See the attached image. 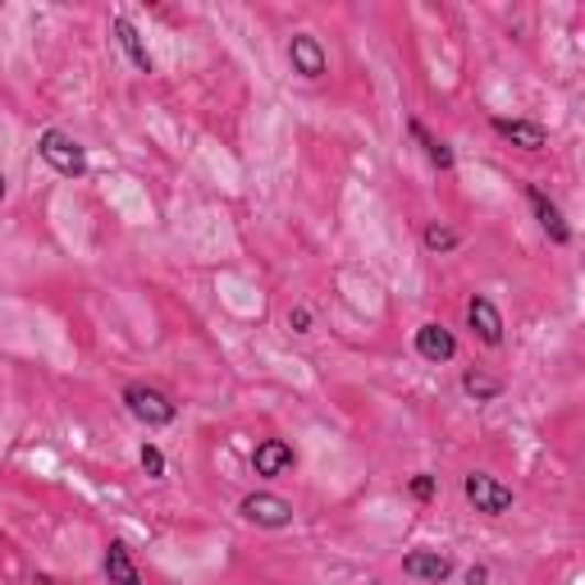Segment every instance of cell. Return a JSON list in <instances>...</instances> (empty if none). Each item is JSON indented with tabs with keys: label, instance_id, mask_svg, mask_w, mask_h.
<instances>
[{
	"label": "cell",
	"instance_id": "cell-1",
	"mask_svg": "<svg viewBox=\"0 0 585 585\" xmlns=\"http://www.w3.org/2000/svg\"><path fill=\"white\" fill-rule=\"evenodd\" d=\"M124 408H129V416L133 421H142L147 430H165V425H174L178 421V403L165 393V389H156V384H147V380H133V384H124Z\"/></svg>",
	"mask_w": 585,
	"mask_h": 585
},
{
	"label": "cell",
	"instance_id": "cell-2",
	"mask_svg": "<svg viewBox=\"0 0 585 585\" xmlns=\"http://www.w3.org/2000/svg\"><path fill=\"white\" fill-rule=\"evenodd\" d=\"M37 156L59 174V178H87V151L74 133L65 129H42L37 133Z\"/></svg>",
	"mask_w": 585,
	"mask_h": 585
},
{
	"label": "cell",
	"instance_id": "cell-3",
	"mask_svg": "<svg viewBox=\"0 0 585 585\" xmlns=\"http://www.w3.org/2000/svg\"><path fill=\"white\" fill-rule=\"evenodd\" d=\"M462 495H467V503L485 517H503L512 512V489L499 480V476H489V472H472V476H462Z\"/></svg>",
	"mask_w": 585,
	"mask_h": 585
},
{
	"label": "cell",
	"instance_id": "cell-4",
	"mask_svg": "<svg viewBox=\"0 0 585 585\" xmlns=\"http://www.w3.org/2000/svg\"><path fill=\"white\" fill-rule=\"evenodd\" d=\"M527 206H531V215H535V225L549 234L553 248H567V242H572V225H567L563 206L553 202V197L540 188V183H527Z\"/></svg>",
	"mask_w": 585,
	"mask_h": 585
},
{
	"label": "cell",
	"instance_id": "cell-5",
	"mask_svg": "<svg viewBox=\"0 0 585 585\" xmlns=\"http://www.w3.org/2000/svg\"><path fill=\"white\" fill-rule=\"evenodd\" d=\"M238 512H242V521H252V527H261V531L293 527V503L280 499V495H248L238 503Z\"/></svg>",
	"mask_w": 585,
	"mask_h": 585
},
{
	"label": "cell",
	"instance_id": "cell-6",
	"mask_svg": "<svg viewBox=\"0 0 585 585\" xmlns=\"http://www.w3.org/2000/svg\"><path fill=\"white\" fill-rule=\"evenodd\" d=\"M412 348H416L421 361L444 366V361L457 357V334H453L444 321H425V325H416V334H412Z\"/></svg>",
	"mask_w": 585,
	"mask_h": 585
},
{
	"label": "cell",
	"instance_id": "cell-7",
	"mask_svg": "<svg viewBox=\"0 0 585 585\" xmlns=\"http://www.w3.org/2000/svg\"><path fill=\"white\" fill-rule=\"evenodd\" d=\"M289 65H293V74L306 78V83L325 78V74H329V55H325L321 37H312V33H293V37H289Z\"/></svg>",
	"mask_w": 585,
	"mask_h": 585
},
{
	"label": "cell",
	"instance_id": "cell-8",
	"mask_svg": "<svg viewBox=\"0 0 585 585\" xmlns=\"http://www.w3.org/2000/svg\"><path fill=\"white\" fill-rule=\"evenodd\" d=\"M403 576L421 585H444L453 576V559L440 549H408L403 553Z\"/></svg>",
	"mask_w": 585,
	"mask_h": 585
},
{
	"label": "cell",
	"instance_id": "cell-9",
	"mask_svg": "<svg viewBox=\"0 0 585 585\" xmlns=\"http://www.w3.org/2000/svg\"><path fill=\"white\" fill-rule=\"evenodd\" d=\"M293 467H297V453H293L289 440H261V444L252 448V472H257L261 480H280V476H289Z\"/></svg>",
	"mask_w": 585,
	"mask_h": 585
},
{
	"label": "cell",
	"instance_id": "cell-10",
	"mask_svg": "<svg viewBox=\"0 0 585 585\" xmlns=\"http://www.w3.org/2000/svg\"><path fill=\"white\" fill-rule=\"evenodd\" d=\"M467 325L476 329V338L485 348H499L503 344V312L485 293H472L467 297Z\"/></svg>",
	"mask_w": 585,
	"mask_h": 585
},
{
	"label": "cell",
	"instance_id": "cell-11",
	"mask_svg": "<svg viewBox=\"0 0 585 585\" xmlns=\"http://www.w3.org/2000/svg\"><path fill=\"white\" fill-rule=\"evenodd\" d=\"M110 33H115L119 51L129 55V65H133L138 74H156V59H151V51H147V42H142V33L133 28L129 14H115V19H110Z\"/></svg>",
	"mask_w": 585,
	"mask_h": 585
},
{
	"label": "cell",
	"instance_id": "cell-12",
	"mask_svg": "<svg viewBox=\"0 0 585 585\" xmlns=\"http://www.w3.org/2000/svg\"><path fill=\"white\" fill-rule=\"evenodd\" d=\"M489 129H495L503 142L521 147V151H544V147H549V133H544V124H535V119H508V115H495V119H489Z\"/></svg>",
	"mask_w": 585,
	"mask_h": 585
},
{
	"label": "cell",
	"instance_id": "cell-13",
	"mask_svg": "<svg viewBox=\"0 0 585 585\" xmlns=\"http://www.w3.org/2000/svg\"><path fill=\"white\" fill-rule=\"evenodd\" d=\"M408 133H412V138H416V147H421V151H425V161H430V165H435V170H440V174H448V170H453V165H457V156H453V147H448V142H444V138H435V133H430V129H425V124H421V119H416V115H412V119H408Z\"/></svg>",
	"mask_w": 585,
	"mask_h": 585
},
{
	"label": "cell",
	"instance_id": "cell-14",
	"mask_svg": "<svg viewBox=\"0 0 585 585\" xmlns=\"http://www.w3.org/2000/svg\"><path fill=\"white\" fill-rule=\"evenodd\" d=\"M106 581L110 585H142V572L133 563V553L124 540H110L106 544Z\"/></svg>",
	"mask_w": 585,
	"mask_h": 585
},
{
	"label": "cell",
	"instance_id": "cell-15",
	"mask_svg": "<svg viewBox=\"0 0 585 585\" xmlns=\"http://www.w3.org/2000/svg\"><path fill=\"white\" fill-rule=\"evenodd\" d=\"M421 242H425V252L448 257V252H457V248H462V234H457L453 225H444V220H430V225L421 229Z\"/></svg>",
	"mask_w": 585,
	"mask_h": 585
},
{
	"label": "cell",
	"instance_id": "cell-16",
	"mask_svg": "<svg viewBox=\"0 0 585 585\" xmlns=\"http://www.w3.org/2000/svg\"><path fill=\"white\" fill-rule=\"evenodd\" d=\"M462 393H467L472 403H495V398L503 393V380L485 376V371H462Z\"/></svg>",
	"mask_w": 585,
	"mask_h": 585
},
{
	"label": "cell",
	"instance_id": "cell-17",
	"mask_svg": "<svg viewBox=\"0 0 585 585\" xmlns=\"http://www.w3.org/2000/svg\"><path fill=\"white\" fill-rule=\"evenodd\" d=\"M408 495L416 499V503H430L440 495V476H430V472H416L412 480H408Z\"/></svg>",
	"mask_w": 585,
	"mask_h": 585
},
{
	"label": "cell",
	"instance_id": "cell-18",
	"mask_svg": "<svg viewBox=\"0 0 585 585\" xmlns=\"http://www.w3.org/2000/svg\"><path fill=\"white\" fill-rule=\"evenodd\" d=\"M142 472H147L151 480H165V453H161L156 444H142Z\"/></svg>",
	"mask_w": 585,
	"mask_h": 585
},
{
	"label": "cell",
	"instance_id": "cell-19",
	"mask_svg": "<svg viewBox=\"0 0 585 585\" xmlns=\"http://www.w3.org/2000/svg\"><path fill=\"white\" fill-rule=\"evenodd\" d=\"M289 329L293 334H312V312H306V306H293V312H289Z\"/></svg>",
	"mask_w": 585,
	"mask_h": 585
},
{
	"label": "cell",
	"instance_id": "cell-20",
	"mask_svg": "<svg viewBox=\"0 0 585 585\" xmlns=\"http://www.w3.org/2000/svg\"><path fill=\"white\" fill-rule=\"evenodd\" d=\"M467 585H489V567H467Z\"/></svg>",
	"mask_w": 585,
	"mask_h": 585
},
{
	"label": "cell",
	"instance_id": "cell-21",
	"mask_svg": "<svg viewBox=\"0 0 585 585\" xmlns=\"http://www.w3.org/2000/svg\"><path fill=\"white\" fill-rule=\"evenodd\" d=\"M6 193H10V183H6V170H0V202H6Z\"/></svg>",
	"mask_w": 585,
	"mask_h": 585
}]
</instances>
